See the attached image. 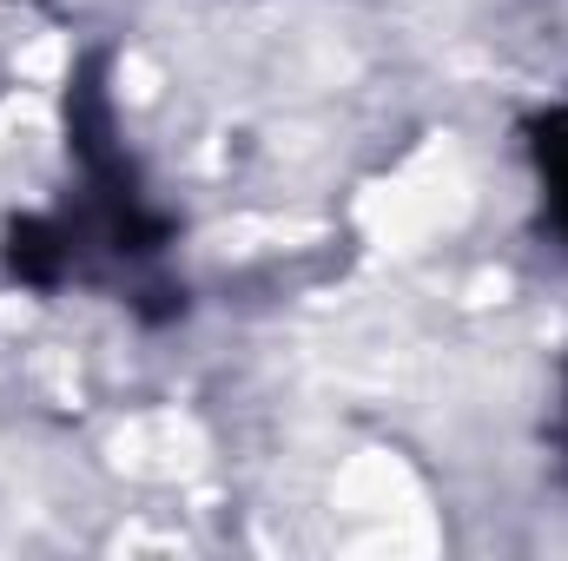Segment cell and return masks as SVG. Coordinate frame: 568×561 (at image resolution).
I'll return each mask as SVG.
<instances>
[{"label":"cell","mask_w":568,"mask_h":561,"mask_svg":"<svg viewBox=\"0 0 568 561\" xmlns=\"http://www.w3.org/2000/svg\"><path fill=\"white\" fill-rule=\"evenodd\" d=\"M542 185H549V205L568 232V113H556L542 126Z\"/></svg>","instance_id":"1"}]
</instances>
